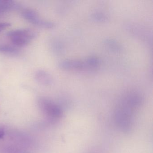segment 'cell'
I'll return each mask as SVG.
<instances>
[{
  "mask_svg": "<svg viewBox=\"0 0 153 153\" xmlns=\"http://www.w3.org/2000/svg\"><path fill=\"white\" fill-rule=\"evenodd\" d=\"M8 37L11 42L18 47L26 46L36 36L34 31L28 28L16 29L7 33Z\"/></svg>",
  "mask_w": 153,
  "mask_h": 153,
  "instance_id": "6da1fadb",
  "label": "cell"
},
{
  "mask_svg": "<svg viewBox=\"0 0 153 153\" xmlns=\"http://www.w3.org/2000/svg\"><path fill=\"white\" fill-rule=\"evenodd\" d=\"M38 104L42 112L49 119L57 120L61 117V109L50 99L44 97H40L38 99Z\"/></svg>",
  "mask_w": 153,
  "mask_h": 153,
  "instance_id": "7a4b0ae2",
  "label": "cell"
},
{
  "mask_svg": "<svg viewBox=\"0 0 153 153\" xmlns=\"http://www.w3.org/2000/svg\"><path fill=\"white\" fill-rule=\"evenodd\" d=\"M22 15L27 21L39 27L51 29L55 26L54 23L41 18L37 12L33 10L30 9L24 10L22 11Z\"/></svg>",
  "mask_w": 153,
  "mask_h": 153,
  "instance_id": "3957f363",
  "label": "cell"
},
{
  "mask_svg": "<svg viewBox=\"0 0 153 153\" xmlns=\"http://www.w3.org/2000/svg\"><path fill=\"white\" fill-rule=\"evenodd\" d=\"M35 78L38 83L43 85H50L53 82L51 75L47 71L42 70H39L36 72Z\"/></svg>",
  "mask_w": 153,
  "mask_h": 153,
  "instance_id": "277c9868",
  "label": "cell"
},
{
  "mask_svg": "<svg viewBox=\"0 0 153 153\" xmlns=\"http://www.w3.org/2000/svg\"><path fill=\"white\" fill-rule=\"evenodd\" d=\"M85 64L80 61L75 60H66L59 64L60 68L64 70L79 69L84 68Z\"/></svg>",
  "mask_w": 153,
  "mask_h": 153,
  "instance_id": "5b68a950",
  "label": "cell"
},
{
  "mask_svg": "<svg viewBox=\"0 0 153 153\" xmlns=\"http://www.w3.org/2000/svg\"><path fill=\"white\" fill-rule=\"evenodd\" d=\"M17 4L11 0H0V14L13 10L17 7Z\"/></svg>",
  "mask_w": 153,
  "mask_h": 153,
  "instance_id": "8992f818",
  "label": "cell"
},
{
  "mask_svg": "<svg viewBox=\"0 0 153 153\" xmlns=\"http://www.w3.org/2000/svg\"><path fill=\"white\" fill-rule=\"evenodd\" d=\"M19 51L17 48L9 45H0V53L7 55H15L19 54Z\"/></svg>",
  "mask_w": 153,
  "mask_h": 153,
  "instance_id": "52a82bcc",
  "label": "cell"
},
{
  "mask_svg": "<svg viewBox=\"0 0 153 153\" xmlns=\"http://www.w3.org/2000/svg\"><path fill=\"white\" fill-rule=\"evenodd\" d=\"M87 65L90 67H95L98 64V60L95 58H91L88 59L86 62Z\"/></svg>",
  "mask_w": 153,
  "mask_h": 153,
  "instance_id": "ba28073f",
  "label": "cell"
},
{
  "mask_svg": "<svg viewBox=\"0 0 153 153\" xmlns=\"http://www.w3.org/2000/svg\"><path fill=\"white\" fill-rule=\"evenodd\" d=\"M11 25L10 23L4 22V23H0V33L5 30L6 28L10 26Z\"/></svg>",
  "mask_w": 153,
  "mask_h": 153,
  "instance_id": "9c48e42d",
  "label": "cell"
},
{
  "mask_svg": "<svg viewBox=\"0 0 153 153\" xmlns=\"http://www.w3.org/2000/svg\"><path fill=\"white\" fill-rule=\"evenodd\" d=\"M94 18L98 21H103L104 19H105V17L103 15L100 14H96L95 15Z\"/></svg>",
  "mask_w": 153,
  "mask_h": 153,
  "instance_id": "30bf717a",
  "label": "cell"
},
{
  "mask_svg": "<svg viewBox=\"0 0 153 153\" xmlns=\"http://www.w3.org/2000/svg\"><path fill=\"white\" fill-rule=\"evenodd\" d=\"M4 135H5V132L4 130L1 128H0V139L4 137Z\"/></svg>",
  "mask_w": 153,
  "mask_h": 153,
  "instance_id": "8fae6325",
  "label": "cell"
}]
</instances>
